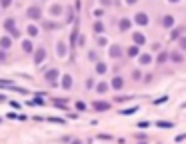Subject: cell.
Wrapping results in <instances>:
<instances>
[{
    "label": "cell",
    "mask_w": 186,
    "mask_h": 144,
    "mask_svg": "<svg viewBox=\"0 0 186 144\" xmlns=\"http://www.w3.org/2000/svg\"><path fill=\"white\" fill-rule=\"evenodd\" d=\"M4 28L8 30V32L12 34V36H16V38H18V36H20V32H18V28H16V26H14V20H12V18H8V20H6V22H4Z\"/></svg>",
    "instance_id": "6da1fadb"
},
{
    "label": "cell",
    "mask_w": 186,
    "mask_h": 144,
    "mask_svg": "<svg viewBox=\"0 0 186 144\" xmlns=\"http://www.w3.org/2000/svg\"><path fill=\"white\" fill-rule=\"evenodd\" d=\"M26 14H28V18H32V20H38L40 16H42V10H40L38 6H30Z\"/></svg>",
    "instance_id": "7a4b0ae2"
},
{
    "label": "cell",
    "mask_w": 186,
    "mask_h": 144,
    "mask_svg": "<svg viewBox=\"0 0 186 144\" xmlns=\"http://www.w3.org/2000/svg\"><path fill=\"white\" fill-rule=\"evenodd\" d=\"M134 22L138 24V26H146L148 24V16L144 14V12H138V14L134 16Z\"/></svg>",
    "instance_id": "3957f363"
},
{
    "label": "cell",
    "mask_w": 186,
    "mask_h": 144,
    "mask_svg": "<svg viewBox=\"0 0 186 144\" xmlns=\"http://www.w3.org/2000/svg\"><path fill=\"white\" fill-rule=\"evenodd\" d=\"M108 52H110V56H112V58H120V56H122V48H120V44H112Z\"/></svg>",
    "instance_id": "277c9868"
},
{
    "label": "cell",
    "mask_w": 186,
    "mask_h": 144,
    "mask_svg": "<svg viewBox=\"0 0 186 144\" xmlns=\"http://www.w3.org/2000/svg\"><path fill=\"white\" fill-rule=\"evenodd\" d=\"M44 58H46V50H44V48H38V50L34 52V62H36V64H40V62L44 60Z\"/></svg>",
    "instance_id": "5b68a950"
},
{
    "label": "cell",
    "mask_w": 186,
    "mask_h": 144,
    "mask_svg": "<svg viewBox=\"0 0 186 144\" xmlns=\"http://www.w3.org/2000/svg\"><path fill=\"white\" fill-rule=\"evenodd\" d=\"M132 40H134V44H136V46H142V44L144 42H146V38H144V34H134V36H132Z\"/></svg>",
    "instance_id": "8992f818"
},
{
    "label": "cell",
    "mask_w": 186,
    "mask_h": 144,
    "mask_svg": "<svg viewBox=\"0 0 186 144\" xmlns=\"http://www.w3.org/2000/svg\"><path fill=\"white\" fill-rule=\"evenodd\" d=\"M108 108H110V104H108V102H102V100H98V102H94V110H108Z\"/></svg>",
    "instance_id": "52a82bcc"
},
{
    "label": "cell",
    "mask_w": 186,
    "mask_h": 144,
    "mask_svg": "<svg viewBox=\"0 0 186 144\" xmlns=\"http://www.w3.org/2000/svg\"><path fill=\"white\" fill-rule=\"evenodd\" d=\"M70 86H72V76H70V74H64V76H62V88H66V90H68Z\"/></svg>",
    "instance_id": "ba28073f"
},
{
    "label": "cell",
    "mask_w": 186,
    "mask_h": 144,
    "mask_svg": "<svg viewBox=\"0 0 186 144\" xmlns=\"http://www.w3.org/2000/svg\"><path fill=\"white\" fill-rule=\"evenodd\" d=\"M44 76H46V80L54 82V80L58 78V70H54V68H52V70H46V74H44Z\"/></svg>",
    "instance_id": "9c48e42d"
},
{
    "label": "cell",
    "mask_w": 186,
    "mask_h": 144,
    "mask_svg": "<svg viewBox=\"0 0 186 144\" xmlns=\"http://www.w3.org/2000/svg\"><path fill=\"white\" fill-rule=\"evenodd\" d=\"M122 86H124V80H122V78H120V76H116L114 80H112V88H116V90H120V88H122Z\"/></svg>",
    "instance_id": "30bf717a"
},
{
    "label": "cell",
    "mask_w": 186,
    "mask_h": 144,
    "mask_svg": "<svg viewBox=\"0 0 186 144\" xmlns=\"http://www.w3.org/2000/svg\"><path fill=\"white\" fill-rule=\"evenodd\" d=\"M162 24L166 26V28H172V26H174V18H172V16H164V18H162Z\"/></svg>",
    "instance_id": "8fae6325"
},
{
    "label": "cell",
    "mask_w": 186,
    "mask_h": 144,
    "mask_svg": "<svg viewBox=\"0 0 186 144\" xmlns=\"http://www.w3.org/2000/svg\"><path fill=\"white\" fill-rule=\"evenodd\" d=\"M56 50H58V56H66V44L64 42H58Z\"/></svg>",
    "instance_id": "7c38bea8"
},
{
    "label": "cell",
    "mask_w": 186,
    "mask_h": 144,
    "mask_svg": "<svg viewBox=\"0 0 186 144\" xmlns=\"http://www.w3.org/2000/svg\"><path fill=\"white\" fill-rule=\"evenodd\" d=\"M118 26H120V30H122V32H124V30H128V28H130V20H128V18H122Z\"/></svg>",
    "instance_id": "4fadbf2b"
},
{
    "label": "cell",
    "mask_w": 186,
    "mask_h": 144,
    "mask_svg": "<svg viewBox=\"0 0 186 144\" xmlns=\"http://www.w3.org/2000/svg\"><path fill=\"white\" fill-rule=\"evenodd\" d=\"M150 62H152L150 54H140V64H150Z\"/></svg>",
    "instance_id": "5bb4252c"
},
{
    "label": "cell",
    "mask_w": 186,
    "mask_h": 144,
    "mask_svg": "<svg viewBox=\"0 0 186 144\" xmlns=\"http://www.w3.org/2000/svg\"><path fill=\"white\" fill-rule=\"evenodd\" d=\"M128 56H134V58H136V56H140V52H138V46H136V44L128 48Z\"/></svg>",
    "instance_id": "9a60e30c"
},
{
    "label": "cell",
    "mask_w": 186,
    "mask_h": 144,
    "mask_svg": "<svg viewBox=\"0 0 186 144\" xmlns=\"http://www.w3.org/2000/svg\"><path fill=\"white\" fill-rule=\"evenodd\" d=\"M22 50L24 52H32V42H30V40H24L22 42Z\"/></svg>",
    "instance_id": "2e32d148"
},
{
    "label": "cell",
    "mask_w": 186,
    "mask_h": 144,
    "mask_svg": "<svg viewBox=\"0 0 186 144\" xmlns=\"http://www.w3.org/2000/svg\"><path fill=\"white\" fill-rule=\"evenodd\" d=\"M106 70H108V68H106L104 62H98V64H96V72H98V74H104Z\"/></svg>",
    "instance_id": "e0dca14e"
},
{
    "label": "cell",
    "mask_w": 186,
    "mask_h": 144,
    "mask_svg": "<svg viewBox=\"0 0 186 144\" xmlns=\"http://www.w3.org/2000/svg\"><path fill=\"white\" fill-rule=\"evenodd\" d=\"M170 58H172V62H182V54L180 52H172Z\"/></svg>",
    "instance_id": "ac0fdd59"
},
{
    "label": "cell",
    "mask_w": 186,
    "mask_h": 144,
    "mask_svg": "<svg viewBox=\"0 0 186 144\" xmlns=\"http://www.w3.org/2000/svg\"><path fill=\"white\" fill-rule=\"evenodd\" d=\"M156 126H160V128H172V122H166V120H160V122H156Z\"/></svg>",
    "instance_id": "d6986e66"
},
{
    "label": "cell",
    "mask_w": 186,
    "mask_h": 144,
    "mask_svg": "<svg viewBox=\"0 0 186 144\" xmlns=\"http://www.w3.org/2000/svg\"><path fill=\"white\" fill-rule=\"evenodd\" d=\"M50 12H52V14H56V16L62 14V6H60V4H54L52 8H50Z\"/></svg>",
    "instance_id": "ffe728a7"
},
{
    "label": "cell",
    "mask_w": 186,
    "mask_h": 144,
    "mask_svg": "<svg viewBox=\"0 0 186 144\" xmlns=\"http://www.w3.org/2000/svg\"><path fill=\"white\" fill-rule=\"evenodd\" d=\"M54 106H58V108H66V100H62V98H56V100H54Z\"/></svg>",
    "instance_id": "44dd1931"
},
{
    "label": "cell",
    "mask_w": 186,
    "mask_h": 144,
    "mask_svg": "<svg viewBox=\"0 0 186 144\" xmlns=\"http://www.w3.org/2000/svg\"><path fill=\"white\" fill-rule=\"evenodd\" d=\"M0 46H2V48H8V46H10V38H8V36L0 38Z\"/></svg>",
    "instance_id": "7402d4cb"
},
{
    "label": "cell",
    "mask_w": 186,
    "mask_h": 144,
    "mask_svg": "<svg viewBox=\"0 0 186 144\" xmlns=\"http://www.w3.org/2000/svg\"><path fill=\"white\" fill-rule=\"evenodd\" d=\"M28 34H30V36H36V34H38V28H36L34 24H30V26H28Z\"/></svg>",
    "instance_id": "603a6c76"
},
{
    "label": "cell",
    "mask_w": 186,
    "mask_h": 144,
    "mask_svg": "<svg viewBox=\"0 0 186 144\" xmlns=\"http://www.w3.org/2000/svg\"><path fill=\"white\" fill-rule=\"evenodd\" d=\"M96 90H98V92H106V90H108V84H106V82H100V84L96 86Z\"/></svg>",
    "instance_id": "cb8c5ba5"
},
{
    "label": "cell",
    "mask_w": 186,
    "mask_h": 144,
    "mask_svg": "<svg viewBox=\"0 0 186 144\" xmlns=\"http://www.w3.org/2000/svg\"><path fill=\"white\" fill-rule=\"evenodd\" d=\"M42 104H44V102H42V98H40V96H36V98L30 102V106H42Z\"/></svg>",
    "instance_id": "d4e9b609"
},
{
    "label": "cell",
    "mask_w": 186,
    "mask_h": 144,
    "mask_svg": "<svg viewBox=\"0 0 186 144\" xmlns=\"http://www.w3.org/2000/svg\"><path fill=\"white\" fill-rule=\"evenodd\" d=\"M136 110H138V106H134V108H126V110H122V114H124V116H128V114H134Z\"/></svg>",
    "instance_id": "484cf974"
},
{
    "label": "cell",
    "mask_w": 186,
    "mask_h": 144,
    "mask_svg": "<svg viewBox=\"0 0 186 144\" xmlns=\"http://www.w3.org/2000/svg\"><path fill=\"white\" fill-rule=\"evenodd\" d=\"M102 30H104V24H102V22H96V24H94V32H98V34H100Z\"/></svg>",
    "instance_id": "4316f807"
},
{
    "label": "cell",
    "mask_w": 186,
    "mask_h": 144,
    "mask_svg": "<svg viewBox=\"0 0 186 144\" xmlns=\"http://www.w3.org/2000/svg\"><path fill=\"white\" fill-rule=\"evenodd\" d=\"M10 4H12V0H0V6H2V8H8Z\"/></svg>",
    "instance_id": "83f0119b"
},
{
    "label": "cell",
    "mask_w": 186,
    "mask_h": 144,
    "mask_svg": "<svg viewBox=\"0 0 186 144\" xmlns=\"http://www.w3.org/2000/svg\"><path fill=\"white\" fill-rule=\"evenodd\" d=\"M132 78H134V80H140V78H142L140 70H134V72H132Z\"/></svg>",
    "instance_id": "f1b7e54d"
},
{
    "label": "cell",
    "mask_w": 186,
    "mask_h": 144,
    "mask_svg": "<svg viewBox=\"0 0 186 144\" xmlns=\"http://www.w3.org/2000/svg\"><path fill=\"white\" fill-rule=\"evenodd\" d=\"M76 108H78V110H86V104H84L82 100H78V102H76Z\"/></svg>",
    "instance_id": "f546056e"
},
{
    "label": "cell",
    "mask_w": 186,
    "mask_h": 144,
    "mask_svg": "<svg viewBox=\"0 0 186 144\" xmlns=\"http://www.w3.org/2000/svg\"><path fill=\"white\" fill-rule=\"evenodd\" d=\"M166 58H168V54H166V52H162L160 56H158V62H166Z\"/></svg>",
    "instance_id": "4dcf8cb0"
},
{
    "label": "cell",
    "mask_w": 186,
    "mask_h": 144,
    "mask_svg": "<svg viewBox=\"0 0 186 144\" xmlns=\"http://www.w3.org/2000/svg\"><path fill=\"white\" fill-rule=\"evenodd\" d=\"M10 106H12V108H16V110H20V108H22V104H20V102H10Z\"/></svg>",
    "instance_id": "1f68e13d"
},
{
    "label": "cell",
    "mask_w": 186,
    "mask_h": 144,
    "mask_svg": "<svg viewBox=\"0 0 186 144\" xmlns=\"http://www.w3.org/2000/svg\"><path fill=\"white\" fill-rule=\"evenodd\" d=\"M48 120H50V122H56V124H64V120H62V118H48Z\"/></svg>",
    "instance_id": "d6a6232c"
},
{
    "label": "cell",
    "mask_w": 186,
    "mask_h": 144,
    "mask_svg": "<svg viewBox=\"0 0 186 144\" xmlns=\"http://www.w3.org/2000/svg\"><path fill=\"white\" fill-rule=\"evenodd\" d=\"M164 100H168V96H162V98H158V100H154V104H162Z\"/></svg>",
    "instance_id": "836d02e7"
},
{
    "label": "cell",
    "mask_w": 186,
    "mask_h": 144,
    "mask_svg": "<svg viewBox=\"0 0 186 144\" xmlns=\"http://www.w3.org/2000/svg\"><path fill=\"white\" fill-rule=\"evenodd\" d=\"M138 126H140V128H146V126H150V122H146V120H142V122H140Z\"/></svg>",
    "instance_id": "e575fe53"
},
{
    "label": "cell",
    "mask_w": 186,
    "mask_h": 144,
    "mask_svg": "<svg viewBox=\"0 0 186 144\" xmlns=\"http://www.w3.org/2000/svg\"><path fill=\"white\" fill-rule=\"evenodd\" d=\"M98 44H100V46H104V44H106V38H104V36H100V38H98Z\"/></svg>",
    "instance_id": "d590c367"
},
{
    "label": "cell",
    "mask_w": 186,
    "mask_h": 144,
    "mask_svg": "<svg viewBox=\"0 0 186 144\" xmlns=\"http://www.w3.org/2000/svg\"><path fill=\"white\" fill-rule=\"evenodd\" d=\"M178 34H180V30H174V32H172V40H176V38H178Z\"/></svg>",
    "instance_id": "8d00e7d4"
},
{
    "label": "cell",
    "mask_w": 186,
    "mask_h": 144,
    "mask_svg": "<svg viewBox=\"0 0 186 144\" xmlns=\"http://www.w3.org/2000/svg\"><path fill=\"white\" fill-rule=\"evenodd\" d=\"M180 48H182V50H186V38L180 40Z\"/></svg>",
    "instance_id": "74e56055"
},
{
    "label": "cell",
    "mask_w": 186,
    "mask_h": 144,
    "mask_svg": "<svg viewBox=\"0 0 186 144\" xmlns=\"http://www.w3.org/2000/svg\"><path fill=\"white\" fill-rule=\"evenodd\" d=\"M0 60H6V52L4 50H0Z\"/></svg>",
    "instance_id": "f35d334b"
},
{
    "label": "cell",
    "mask_w": 186,
    "mask_h": 144,
    "mask_svg": "<svg viewBox=\"0 0 186 144\" xmlns=\"http://www.w3.org/2000/svg\"><path fill=\"white\" fill-rule=\"evenodd\" d=\"M138 0H126V4H136Z\"/></svg>",
    "instance_id": "ab89813d"
},
{
    "label": "cell",
    "mask_w": 186,
    "mask_h": 144,
    "mask_svg": "<svg viewBox=\"0 0 186 144\" xmlns=\"http://www.w3.org/2000/svg\"><path fill=\"white\" fill-rule=\"evenodd\" d=\"M0 102H4V94H0Z\"/></svg>",
    "instance_id": "60d3db41"
},
{
    "label": "cell",
    "mask_w": 186,
    "mask_h": 144,
    "mask_svg": "<svg viewBox=\"0 0 186 144\" xmlns=\"http://www.w3.org/2000/svg\"><path fill=\"white\" fill-rule=\"evenodd\" d=\"M72 144H80V142H78V140H72Z\"/></svg>",
    "instance_id": "b9f144b4"
},
{
    "label": "cell",
    "mask_w": 186,
    "mask_h": 144,
    "mask_svg": "<svg viewBox=\"0 0 186 144\" xmlns=\"http://www.w3.org/2000/svg\"><path fill=\"white\" fill-rule=\"evenodd\" d=\"M168 2H178V0H168Z\"/></svg>",
    "instance_id": "7bdbcfd3"
},
{
    "label": "cell",
    "mask_w": 186,
    "mask_h": 144,
    "mask_svg": "<svg viewBox=\"0 0 186 144\" xmlns=\"http://www.w3.org/2000/svg\"><path fill=\"white\" fill-rule=\"evenodd\" d=\"M142 144H144V142H142Z\"/></svg>",
    "instance_id": "ee69618b"
}]
</instances>
